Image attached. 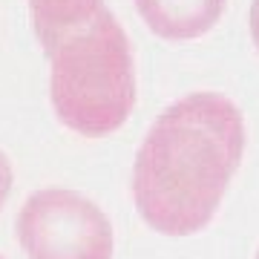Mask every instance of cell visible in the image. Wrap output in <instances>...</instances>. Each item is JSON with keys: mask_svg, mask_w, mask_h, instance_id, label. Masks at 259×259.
Here are the masks:
<instances>
[{"mask_svg": "<svg viewBox=\"0 0 259 259\" xmlns=\"http://www.w3.org/2000/svg\"><path fill=\"white\" fill-rule=\"evenodd\" d=\"M136 9L158 37L193 40L219 23L225 0H136Z\"/></svg>", "mask_w": 259, "mask_h": 259, "instance_id": "cell-4", "label": "cell"}, {"mask_svg": "<svg viewBox=\"0 0 259 259\" xmlns=\"http://www.w3.org/2000/svg\"><path fill=\"white\" fill-rule=\"evenodd\" d=\"M12 164H9V158L0 153V210H3V204H6V199H9L12 193Z\"/></svg>", "mask_w": 259, "mask_h": 259, "instance_id": "cell-6", "label": "cell"}, {"mask_svg": "<svg viewBox=\"0 0 259 259\" xmlns=\"http://www.w3.org/2000/svg\"><path fill=\"white\" fill-rule=\"evenodd\" d=\"M250 37H253V47L259 49V0H253L250 6Z\"/></svg>", "mask_w": 259, "mask_h": 259, "instance_id": "cell-7", "label": "cell"}, {"mask_svg": "<svg viewBox=\"0 0 259 259\" xmlns=\"http://www.w3.org/2000/svg\"><path fill=\"white\" fill-rule=\"evenodd\" d=\"M49 95L64 127L87 139L118 130L136 104L133 49L110 9L64 37L49 55Z\"/></svg>", "mask_w": 259, "mask_h": 259, "instance_id": "cell-2", "label": "cell"}, {"mask_svg": "<svg viewBox=\"0 0 259 259\" xmlns=\"http://www.w3.org/2000/svg\"><path fill=\"white\" fill-rule=\"evenodd\" d=\"M256 259H259V250H256Z\"/></svg>", "mask_w": 259, "mask_h": 259, "instance_id": "cell-8", "label": "cell"}, {"mask_svg": "<svg viewBox=\"0 0 259 259\" xmlns=\"http://www.w3.org/2000/svg\"><path fill=\"white\" fill-rule=\"evenodd\" d=\"M15 228L29 259H112L110 219L75 190H35L20 207Z\"/></svg>", "mask_w": 259, "mask_h": 259, "instance_id": "cell-3", "label": "cell"}, {"mask_svg": "<svg viewBox=\"0 0 259 259\" xmlns=\"http://www.w3.org/2000/svg\"><path fill=\"white\" fill-rule=\"evenodd\" d=\"M245 121L219 93H190L170 104L141 141L133 199L141 219L164 236L207 228L242 164Z\"/></svg>", "mask_w": 259, "mask_h": 259, "instance_id": "cell-1", "label": "cell"}, {"mask_svg": "<svg viewBox=\"0 0 259 259\" xmlns=\"http://www.w3.org/2000/svg\"><path fill=\"white\" fill-rule=\"evenodd\" d=\"M101 6V0H29L35 35L47 58L55 52L64 37L78 32L83 23H90Z\"/></svg>", "mask_w": 259, "mask_h": 259, "instance_id": "cell-5", "label": "cell"}, {"mask_svg": "<svg viewBox=\"0 0 259 259\" xmlns=\"http://www.w3.org/2000/svg\"><path fill=\"white\" fill-rule=\"evenodd\" d=\"M0 259H3V256H0Z\"/></svg>", "mask_w": 259, "mask_h": 259, "instance_id": "cell-9", "label": "cell"}]
</instances>
